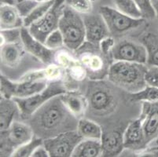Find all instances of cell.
I'll use <instances>...</instances> for the list:
<instances>
[{
  "label": "cell",
  "instance_id": "e0dca14e",
  "mask_svg": "<svg viewBox=\"0 0 158 157\" xmlns=\"http://www.w3.org/2000/svg\"><path fill=\"white\" fill-rule=\"evenodd\" d=\"M24 27V18L15 6L2 5L0 7V28L1 30Z\"/></svg>",
  "mask_w": 158,
  "mask_h": 157
},
{
  "label": "cell",
  "instance_id": "7c38bea8",
  "mask_svg": "<svg viewBox=\"0 0 158 157\" xmlns=\"http://www.w3.org/2000/svg\"><path fill=\"white\" fill-rule=\"evenodd\" d=\"M85 25L86 41L98 48L105 39L110 37V30L101 14H85L84 17Z\"/></svg>",
  "mask_w": 158,
  "mask_h": 157
},
{
  "label": "cell",
  "instance_id": "d590c367",
  "mask_svg": "<svg viewBox=\"0 0 158 157\" xmlns=\"http://www.w3.org/2000/svg\"><path fill=\"white\" fill-rule=\"evenodd\" d=\"M50 154H49L48 151L46 149V147L44 145H40L35 150V152H33L31 157H49Z\"/></svg>",
  "mask_w": 158,
  "mask_h": 157
},
{
  "label": "cell",
  "instance_id": "f35d334b",
  "mask_svg": "<svg viewBox=\"0 0 158 157\" xmlns=\"http://www.w3.org/2000/svg\"><path fill=\"white\" fill-rule=\"evenodd\" d=\"M152 3H153L155 13H156V18L158 21V0H152Z\"/></svg>",
  "mask_w": 158,
  "mask_h": 157
},
{
  "label": "cell",
  "instance_id": "30bf717a",
  "mask_svg": "<svg viewBox=\"0 0 158 157\" xmlns=\"http://www.w3.org/2000/svg\"><path fill=\"white\" fill-rule=\"evenodd\" d=\"M1 96L7 98H24L41 92L47 86L44 80H22L14 83L1 75Z\"/></svg>",
  "mask_w": 158,
  "mask_h": 157
},
{
  "label": "cell",
  "instance_id": "74e56055",
  "mask_svg": "<svg viewBox=\"0 0 158 157\" xmlns=\"http://www.w3.org/2000/svg\"><path fill=\"white\" fill-rule=\"evenodd\" d=\"M1 2V6L2 5H10L15 6L17 3V0H0Z\"/></svg>",
  "mask_w": 158,
  "mask_h": 157
},
{
  "label": "cell",
  "instance_id": "7a4b0ae2",
  "mask_svg": "<svg viewBox=\"0 0 158 157\" xmlns=\"http://www.w3.org/2000/svg\"><path fill=\"white\" fill-rule=\"evenodd\" d=\"M72 114L62 102L60 95H58L48 101L40 108L31 116V122L40 133L55 136L54 133L58 129L62 128L64 121L67 120L68 116Z\"/></svg>",
  "mask_w": 158,
  "mask_h": 157
},
{
  "label": "cell",
  "instance_id": "7402d4cb",
  "mask_svg": "<svg viewBox=\"0 0 158 157\" xmlns=\"http://www.w3.org/2000/svg\"><path fill=\"white\" fill-rule=\"evenodd\" d=\"M77 130L84 139L101 140L102 138V130L98 124L90 119L82 118L77 124Z\"/></svg>",
  "mask_w": 158,
  "mask_h": 157
},
{
  "label": "cell",
  "instance_id": "5bb4252c",
  "mask_svg": "<svg viewBox=\"0 0 158 157\" xmlns=\"http://www.w3.org/2000/svg\"><path fill=\"white\" fill-rule=\"evenodd\" d=\"M21 43L27 52L46 64L52 62L54 58L53 50L49 49L45 44L35 39L25 27L21 28Z\"/></svg>",
  "mask_w": 158,
  "mask_h": 157
},
{
  "label": "cell",
  "instance_id": "6da1fadb",
  "mask_svg": "<svg viewBox=\"0 0 158 157\" xmlns=\"http://www.w3.org/2000/svg\"><path fill=\"white\" fill-rule=\"evenodd\" d=\"M147 66L144 64L116 60L108 71L111 83L130 93H135L145 88Z\"/></svg>",
  "mask_w": 158,
  "mask_h": 157
},
{
  "label": "cell",
  "instance_id": "484cf974",
  "mask_svg": "<svg viewBox=\"0 0 158 157\" xmlns=\"http://www.w3.org/2000/svg\"><path fill=\"white\" fill-rule=\"evenodd\" d=\"M117 10L133 18H143L140 10L134 0H113Z\"/></svg>",
  "mask_w": 158,
  "mask_h": 157
},
{
  "label": "cell",
  "instance_id": "8992f818",
  "mask_svg": "<svg viewBox=\"0 0 158 157\" xmlns=\"http://www.w3.org/2000/svg\"><path fill=\"white\" fill-rule=\"evenodd\" d=\"M99 14L104 18L110 35L114 36H120L128 31L141 28L146 23L144 18H133L110 6L100 7Z\"/></svg>",
  "mask_w": 158,
  "mask_h": 157
},
{
  "label": "cell",
  "instance_id": "52a82bcc",
  "mask_svg": "<svg viewBox=\"0 0 158 157\" xmlns=\"http://www.w3.org/2000/svg\"><path fill=\"white\" fill-rule=\"evenodd\" d=\"M65 7L64 0H55L51 9L40 20L27 28L35 39L44 43L49 35L58 29L60 19Z\"/></svg>",
  "mask_w": 158,
  "mask_h": 157
},
{
  "label": "cell",
  "instance_id": "d6986e66",
  "mask_svg": "<svg viewBox=\"0 0 158 157\" xmlns=\"http://www.w3.org/2000/svg\"><path fill=\"white\" fill-rule=\"evenodd\" d=\"M102 153L101 140L83 139L76 147L73 157H98Z\"/></svg>",
  "mask_w": 158,
  "mask_h": 157
},
{
  "label": "cell",
  "instance_id": "4dcf8cb0",
  "mask_svg": "<svg viewBox=\"0 0 158 157\" xmlns=\"http://www.w3.org/2000/svg\"><path fill=\"white\" fill-rule=\"evenodd\" d=\"M45 46L51 50H55L64 45V37L59 29H57L49 35L44 43Z\"/></svg>",
  "mask_w": 158,
  "mask_h": 157
},
{
  "label": "cell",
  "instance_id": "603a6c76",
  "mask_svg": "<svg viewBox=\"0 0 158 157\" xmlns=\"http://www.w3.org/2000/svg\"><path fill=\"white\" fill-rule=\"evenodd\" d=\"M143 41L148 51L147 64L158 67V36L149 33L144 36Z\"/></svg>",
  "mask_w": 158,
  "mask_h": 157
},
{
  "label": "cell",
  "instance_id": "5b68a950",
  "mask_svg": "<svg viewBox=\"0 0 158 157\" xmlns=\"http://www.w3.org/2000/svg\"><path fill=\"white\" fill-rule=\"evenodd\" d=\"M33 129L28 124L14 121L9 128L1 130L0 156H12L18 148L34 138Z\"/></svg>",
  "mask_w": 158,
  "mask_h": 157
},
{
  "label": "cell",
  "instance_id": "277c9868",
  "mask_svg": "<svg viewBox=\"0 0 158 157\" xmlns=\"http://www.w3.org/2000/svg\"><path fill=\"white\" fill-rule=\"evenodd\" d=\"M67 93L64 85L60 80H54L41 92L24 98H14L19 108L21 118L28 119L53 97Z\"/></svg>",
  "mask_w": 158,
  "mask_h": 157
},
{
  "label": "cell",
  "instance_id": "cb8c5ba5",
  "mask_svg": "<svg viewBox=\"0 0 158 157\" xmlns=\"http://www.w3.org/2000/svg\"><path fill=\"white\" fill-rule=\"evenodd\" d=\"M129 100L131 102L158 101V88L147 85L143 90L135 93H131Z\"/></svg>",
  "mask_w": 158,
  "mask_h": 157
},
{
  "label": "cell",
  "instance_id": "1f68e13d",
  "mask_svg": "<svg viewBox=\"0 0 158 157\" xmlns=\"http://www.w3.org/2000/svg\"><path fill=\"white\" fill-rule=\"evenodd\" d=\"M40 3L35 0H21L16 3V7L23 18L29 15Z\"/></svg>",
  "mask_w": 158,
  "mask_h": 157
},
{
  "label": "cell",
  "instance_id": "ab89813d",
  "mask_svg": "<svg viewBox=\"0 0 158 157\" xmlns=\"http://www.w3.org/2000/svg\"><path fill=\"white\" fill-rule=\"evenodd\" d=\"M18 1H21V0H17V2ZM35 1H37L39 2H46V1H50V0H35Z\"/></svg>",
  "mask_w": 158,
  "mask_h": 157
},
{
  "label": "cell",
  "instance_id": "8fae6325",
  "mask_svg": "<svg viewBox=\"0 0 158 157\" xmlns=\"http://www.w3.org/2000/svg\"><path fill=\"white\" fill-rule=\"evenodd\" d=\"M111 54L115 60L147 64L148 51L144 44L123 40L113 47Z\"/></svg>",
  "mask_w": 158,
  "mask_h": 157
},
{
  "label": "cell",
  "instance_id": "83f0119b",
  "mask_svg": "<svg viewBox=\"0 0 158 157\" xmlns=\"http://www.w3.org/2000/svg\"><path fill=\"white\" fill-rule=\"evenodd\" d=\"M92 0H64L67 6L79 14H90L93 10Z\"/></svg>",
  "mask_w": 158,
  "mask_h": 157
},
{
  "label": "cell",
  "instance_id": "8d00e7d4",
  "mask_svg": "<svg viewBox=\"0 0 158 157\" xmlns=\"http://www.w3.org/2000/svg\"><path fill=\"white\" fill-rule=\"evenodd\" d=\"M141 156H158V145L157 147H153V148H149L146 149H143L141 152Z\"/></svg>",
  "mask_w": 158,
  "mask_h": 157
},
{
  "label": "cell",
  "instance_id": "4316f807",
  "mask_svg": "<svg viewBox=\"0 0 158 157\" xmlns=\"http://www.w3.org/2000/svg\"><path fill=\"white\" fill-rule=\"evenodd\" d=\"M42 145H44V140L42 138L34 137L31 141L16 149L12 156L30 157L32 155L33 152H35V149Z\"/></svg>",
  "mask_w": 158,
  "mask_h": 157
},
{
  "label": "cell",
  "instance_id": "44dd1931",
  "mask_svg": "<svg viewBox=\"0 0 158 157\" xmlns=\"http://www.w3.org/2000/svg\"><path fill=\"white\" fill-rule=\"evenodd\" d=\"M61 101L69 112L74 116H81L87 106V99L74 93H65L60 95Z\"/></svg>",
  "mask_w": 158,
  "mask_h": 157
},
{
  "label": "cell",
  "instance_id": "b9f144b4",
  "mask_svg": "<svg viewBox=\"0 0 158 157\" xmlns=\"http://www.w3.org/2000/svg\"><path fill=\"white\" fill-rule=\"evenodd\" d=\"M93 2H94V1H98V0H92Z\"/></svg>",
  "mask_w": 158,
  "mask_h": 157
},
{
  "label": "cell",
  "instance_id": "e575fe53",
  "mask_svg": "<svg viewBox=\"0 0 158 157\" xmlns=\"http://www.w3.org/2000/svg\"><path fill=\"white\" fill-rule=\"evenodd\" d=\"M114 41L112 38L110 37H108V38L105 39L100 43V48H101L102 52L105 55L108 54L110 52L112 51V49L114 47Z\"/></svg>",
  "mask_w": 158,
  "mask_h": 157
},
{
  "label": "cell",
  "instance_id": "ba28073f",
  "mask_svg": "<svg viewBox=\"0 0 158 157\" xmlns=\"http://www.w3.org/2000/svg\"><path fill=\"white\" fill-rule=\"evenodd\" d=\"M83 139L77 130H67L44 139V145L50 157H69Z\"/></svg>",
  "mask_w": 158,
  "mask_h": 157
},
{
  "label": "cell",
  "instance_id": "836d02e7",
  "mask_svg": "<svg viewBox=\"0 0 158 157\" xmlns=\"http://www.w3.org/2000/svg\"><path fill=\"white\" fill-rule=\"evenodd\" d=\"M83 62L90 68V69H94L95 71L101 69L103 67V63L101 60V58H99L98 56H90L87 55L86 57H82Z\"/></svg>",
  "mask_w": 158,
  "mask_h": 157
},
{
  "label": "cell",
  "instance_id": "ffe728a7",
  "mask_svg": "<svg viewBox=\"0 0 158 157\" xmlns=\"http://www.w3.org/2000/svg\"><path fill=\"white\" fill-rule=\"evenodd\" d=\"M23 44L6 43L1 46V61L6 65L14 67L19 63L23 54Z\"/></svg>",
  "mask_w": 158,
  "mask_h": 157
},
{
  "label": "cell",
  "instance_id": "4fadbf2b",
  "mask_svg": "<svg viewBox=\"0 0 158 157\" xmlns=\"http://www.w3.org/2000/svg\"><path fill=\"white\" fill-rule=\"evenodd\" d=\"M147 144L158 137V101H144L140 117Z\"/></svg>",
  "mask_w": 158,
  "mask_h": 157
},
{
  "label": "cell",
  "instance_id": "f1b7e54d",
  "mask_svg": "<svg viewBox=\"0 0 158 157\" xmlns=\"http://www.w3.org/2000/svg\"><path fill=\"white\" fill-rule=\"evenodd\" d=\"M21 41V28L1 30V46Z\"/></svg>",
  "mask_w": 158,
  "mask_h": 157
},
{
  "label": "cell",
  "instance_id": "9c48e42d",
  "mask_svg": "<svg viewBox=\"0 0 158 157\" xmlns=\"http://www.w3.org/2000/svg\"><path fill=\"white\" fill-rule=\"evenodd\" d=\"M86 99L93 112L99 115L109 112L114 105L113 91L105 83L95 82L89 84Z\"/></svg>",
  "mask_w": 158,
  "mask_h": 157
},
{
  "label": "cell",
  "instance_id": "3957f363",
  "mask_svg": "<svg viewBox=\"0 0 158 157\" xmlns=\"http://www.w3.org/2000/svg\"><path fill=\"white\" fill-rule=\"evenodd\" d=\"M58 29L64 37V46L71 50H79L86 41L84 18L66 5L60 19Z\"/></svg>",
  "mask_w": 158,
  "mask_h": 157
},
{
  "label": "cell",
  "instance_id": "f546056e",
  "mask_svg": "<svg viewBox=\"0 0 158 157\" xmlns=\"http://www.w3.org/2000/svg\"><path fill=\"white\" fill-rule=\"evenodd\" d=\"M140 10L144 19H153L156 17V13L153 8L152 0H134Z\"/></svg>",
  "mask_w": 158,
  "mask_h": 157
},
{
  "label": "cell",
  "instance_id": "2e32d148",
  "mask_svg": "<svg viewBox=\"0 0 158 157\" xmlns=\"http://www.w3.org/2000/svg\"><path fill=\"white\" fill-rule=\"evenodd\" d=\"M102 156H117L124 149L123 145V133L118 130H112L103 134L101 139Z\"/></svg>",
  "mask_w": 158,
  "mask_h": 157
},
{
  "label": "cell",
  "instance_id": "d6a6232c",
  "mask_svg": "<svg viewBox=\"0 0 158 157\" xmlns=\"http://www.w3.org/2000/svg\"><path fill=\"white\" fill-rule=\"evenodd\" d=\"M146 84L158 88V67L155 65H149L146 72Z\"/></svg>",
  "mask_w": 158,
  "mask_h": 157
},
{
  "label": "cell",
  "instance_id": "60d3db41",
  "mask_svg": "<svg viewBox=\"0 0 158 157\" xmlns=\"http://www.w3.org/2000/svg\"><path fill=\"white\" fill-rule=\"evenodd\" d=\"M156 145H158V137L156 138Z\"/></svg>",
  "mask_w": 158,
  "mask_h": 157
},
{
  "label": "cell",
  "instance_id": "9a60e30c",
  "mask_svg": "<svg viewBox=\"0 0 158 157\" xmlns=\"http://www.w3.org/2000/svg\"><path fill=\"white\" fill-rule=\"evenodd\" d=\"M123 145L125 149L132 151H143L147 146L140 118L132 121L123 132Z\"/></svg>",
  "mask_w": 158,
  "mask_h": 157
},
{
  "label": "cell",
  "instance_id": "d4e9b609",
  "mask_svg": "<svg viewBox=\"0 0 158 157\" xmlns=\"http://www.w3.org/2000/svg\"><path fill=\"white\" fill-rule=\"evenodd\" d=\"M54 2H55V0H50V1L40 2L38 6L33 10L32 12L24 18V27L28 28L31 24L44 17L47 14V11L51 9Z\"/></svg>",
  "mask_w": 158,
  "mask_h": 157
},
{
  "label": "cell",
  "instance_id": "ac0fdd59",
  "mask_svg": "<svg viewBox=\"0 0 158 157\" xmlns=\"http://www.w3.org/2000/svg\"><path fill=\"white\" fill-rule=\"evenodd\" d=\"M19 111L18 104L14 98H7L1 96L0 100V128L5 130L10 126L14 121L17 112Z\"/></svg>",
  "mask_w": 158,
  "mask_h": 157
}]
</instances>
